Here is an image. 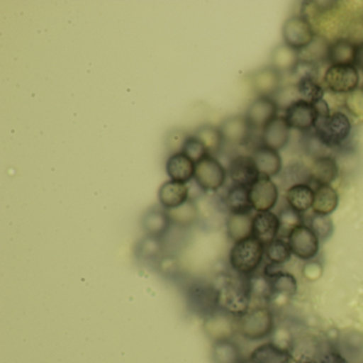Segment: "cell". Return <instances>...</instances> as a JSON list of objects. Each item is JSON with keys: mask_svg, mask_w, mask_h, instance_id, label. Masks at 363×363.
Returning <instances> with one entry per match:
<instances>
[{"mask_svg": "<svg viewBox=\"0 0 363 363\" xmlns=\"http://www.w3.org/2000/svg\"><path fill=\"white\" fill-rule=\"evenodd\" d=\"M218 290L220 309L231 315L239 318L250 309V294L248 276L225 275L216 284Z\"/></svg>", "mask_w": 363, "mask_h": 363, "instance_id": "cell-1", "label": "cell"}, {"mask_svg": "<svg viewBox=\"0 0 363 363\" xmlns=\"http://www.w3.org/2000/svg\"><path fill=\"white\" fill-rule=\"evenodd\" d=\"M265 255V246L252 235L235 242L229 252V263L235 273L252 276L259 269Z\"/></svg>", "mask_w": 363, "mask_h": 363, "instance_id": "cell-2", "label": "cell"}, {"mask_svg": "<svg viewBox=\"0 0 363 363\" xmlns=\"http://www.w3.org/2000/svg\"><path fill=\"white\" fill-rule=\"evenodd\" d=\"M275 315L267 306L250 308L238 318V331L250 341H260L273 335L275 330Z\"/></svg>", "mask_w": 363, "mask_h": 363, "instance_id": "cell-3", "label": "cell"}, {"mask_svg": "<svg viewBox=\"0 0 363 363\" xmlns=\"http://www.w3.org/2000/svg\"><path fill=\"white\" fill-rule=\"evenodd\" d=\"M352 133V122L343 112H335L324 118H318L314 135L326 148L342 145Z\"/></svg>", "mask_w": 363, "mask_h": 363, "instance_id": "cell-4", "label": "cell"}, {"mask_svg": "<svg viewBox=\"0 0 363 363\" xmlns=\"http://www.w3.org/2000/svg\"><path fill=\"white\" fill-rule=\"evenodd\" d=\"M186 301L190 311L205 320L220 310L218 288L209 282H191L186 289Z\"/></svg>", "mask_w": 363, "mask_h": 363, "instance_id": "cell-5", "label": "cell"}, {"mask_svg": "<svg viewBox=\"0 0 363 363\" xmlns=\"http://www.w3.org/2000/svg\"><path fill=\"white\" fill-rule=\"evenodd\" d=\"M228 172L212 155L196 163L194 180L203 192H218L224 186Z\"/></svg>", "mask_w": 363, "mask_h": 363, "instance_id": "cell-6", "label": "cell"}, {"mask_svg": "<svg viewBox=\"0 0 363 363\" xmlns=\"http://www.w3.org/2000/svg\"><path fill=\"white\" fill-rule=\"evenodd\" d=\"M282 38L284 44L294 48L297 52L311 45L315 39L313 27L307 18L303 16H290L282 26Z\"/></svg>", "mask_w": 363, "mask_h": 363, "instance_id": "cell-7", "label": "cell"}, {"mask_svg": "<svg viewBox=\"0 0 363 363\" xmlns=\"http://www.w3.org/2000/svg\"><path fill=\"white\" fill-rule=\"evenodd\" d=\"M324 82L335 94H348L358 88L359 71L354 65H330L325 72Z\"/></svg>", "mask_w": 363, "mask_h": 363, "instance_id": "cell-8", "label": "cell"}, {"mask_svg": "<svg viewBox=\"0 0 363 363\" xmlns=\"http://www.w3.org/2000/svg\"><path fill=\"white\" fill-rule=\"evenodd\" d=\"M286 239L293 255L301 260H313L320 252V239L307 224L293 229Z\"/></svg>", "mask_w": 363, "mask_h": 363, "instance_id": "cell-9", "label": "cell"}, {"mask_svg": "<svg viewBox=\"0 0 363 363\" xmlns=\"http://www.w3.org/2000/svg\"><path fill=\"white\" fill-rule=\"evenodd\" d=\"M250 201L257 212L271 211L277 205L279 191L269 176L261 175L250 188Z\"/></svg>", "mask_w": 363, "mask_h": 363, "instance_id": "cell-10", "label": "cell"}, {"mask_svg": "<svg viewBox=\"0 0 363 363\" xmlns=\"http://www.w3.org/2000/svg\"><path fill=\"white\" fill-rule=\"evenodd\" d=\"M284 118L288 121L291 129L307 133L314 129L318 120V112L313 104L301 99L286 108Z\"/></svg>", "mask_w": 363, "mask_h": 363, "instance_id": "cell-11", "label": "cell"}, {"mask_svg": "<svg viewBox=\"0 0 363 363\" xmlns=\"http://www.w3.org/2000/svg\"><path fill=\"white\" fill-rule=\"evenodd\" d=\"M279 107L273 97L258 96L250 103L245 116L252 129H263L277 116Z\"/></svg>", "mask_w": 363, "mask_h": 363, "instance_id": "cell-12", "label": "cell"}, {"mask_svg": "<svg viewBox=\"0 0 363 363\" xmlns=\"http://www.w3.org/2000/svg\"><path fill=\"white\" fill-rule=\"evenodd\" d=\"M228 175L233 184L250 188L259 179L261 174L252 156L239 155L231 159Z\"/></svg>", "mask_w": 363, "mask_h": 363, "instance_id": "cell-13", "label": "cell"}, {"mask_svg": "<svg viewBox=\"0 0 363 363\" xmlns=\"http://www.w3.org/2000/svg\"><path fill=\"white\" fill-rule=\"evenodd\" d=\"M282 74L272 65L263 67L250 77L252 90L258 96L272 97L281 89Z\"/></svg>", "mask_w": 363, "mask_h": 363, "instance_id": "cell-14", "label": "cell"}, {"mask_svg": "<svg viewBox=\"0 0 363 363\" xmlns=\"http://www.w3.org/2000/svg\"><path fill=\"white\" fill-rule=\"evenodd\" d=\"M223 138L231 145H244L250 141L252 128L245 116H231L225 118L220 126Z\"/></svg>", "mask_w": 363, "mask_h": 363, "instance_id": "cell-15", "label": "cell"}, {"mask_svg": "<svg viewBox=\"0 0 363 363\" xmlns=\"http://www.w3.org/2000/svg\"><path fill=\"white\" fill-rule=\"evenodd\" d=\"M280 233V220L278 214L272 211L257 212L252 220V235L263 245L277 239Z\"/></svg>", "mask_w": 363, "mask_h": 363, "instance_id": "cell-16", "label": "cell"}, {"mask_svg": "<svg viewBox=\"0 0 363 363\" xmlns=\"http://www.w3.org/2000/svg\"><path fill=\"white\" fill-rule=\"evenodd\" d=\"M172 225L169 212L162 207L150 208L142 216V229L152 237L163 239L171 230Z\"/></svg>", "mask_w": 363, "mask_h": 363, "instance_id": "cell-17", "label": "cell"}, {"mask_svg": "<svg viewBox=\"0 0 363 363\" xmlns=\"http://www.w3.org/2000/svg\"><path fill=\"white\" fill-rule=\"evenodd\" d=\"M158 199L165 210L175 209L190 199V189L186 184L169 179L159 189Z\"/></svg>", "mask_w": 363, "mask_h": 363, "instance_id": "cell-18", "label": "cell"}, {"mask_svg": "<svg viewBox=\"0 0 363 363\" xmlns=\"http://www.w3.org/2000/svg\"><path fill=\"white\" fill-rule=\"evenodd\" d=\"M196 163L182 152H174L167 158L165 171L169 179L188 184L194 179Z\"/></svg>", "mask_w": 363, "mask_h": 363, "instance_id": "cell-19", "label": "cell"}, {"mask_svg": "<svg viewBox=\"0 0 363 363\" xmlns=\"http://www.w3.org/2000/svg\"><path fill=\"white\" fill-rule=\"evenodd\" d=\"M205 320L206 329L216 341L230 339L238 331V318L220 309Z\"/></svg>", "mask_w": 363, "mask_h": 363, "instance_id": "cell-20", "label": "cell"}, {"mask_svg": "<svg viewBox=\"0 0 363 363\" xmlns=\"http://www.w3.org/2000/svg\"><path fill=\"white\" fill-rule=\"evenodd\" d=\"M310 179L316 186L331 184L339 177V164L333 157H316L309 167Z\"/></svg>", "mask_w": 363, "mask_h": 363, "instance_id": "cell-21", "label": "cell"}, {"mask_svg": "<svg viewBox=\"0 0 363 363\" xmlns=\"http://www.w3.org/2000/svg\"><path fill=\"white\" fill-rule=\"evenodd\" d=\"M291 127L284 116H276L262 130V142L264 145L279 152L286 147L290 140Z\"/></svg>", "mask_w": 363, "mask_h": 363, "instance_id": "cell-22", "label": "cell"}, {"mask_svg": "<svg viewBox=\"0 0 363 363\" xmlns=\"http://www.w3.org/2000/svg\"><path fill=\"white\" fill-rule=\"evenodd\" d=\"M261 175L275 177L282 171V159L278 150L262 145L255 148L252 154Z\"/></svg>", "mask_w": 363, "mask_h": 363, "instance_id": "cell-23", "label": "cell"}, {"mask_svg": "<svg viewBox=\"0 0 363 363\" xmlns=\"http://www.w3.org/2000/svg\"><path fill=\"white\" fill-rule=\"evenodd\" d=\"M223 203L229 213L250 214L254 210L250 201V188L238 184H233L227 190Z\"/></svg>", "mask_w": 363, "mask_h": 363, "instance_id": "cell-24", "label": "cell"}, {"mask_svg": "<svg viewBox=\"0 0 363 363\" xmlns=\"http://www.w3.org/2000/svg\"><path fill=\"white\" fill-rule=\"evenodd\" d=\"M339 193L331 184H320L314 188L313 213L330 216L339 206Z\"/></svg>", "mask_w": 363, "mask_h": 363, "instance_id": "cell-25", "label": "cell"}, {"mask_svg": "<svg viewBox=\"0 0 363 363\" xmlns=\"http://www.w3.org/2000/svg\"><path fill=\"white\" fill-rule=\"evenodd\" d=\"M301 63V54L294 48L282 43L274 48L271 55V65L280 73H292Z\"/></svg>", "mask_w": 363, "mask_h": 363, "instance_id": "cell-26", "label": "cell"}, {"mask_svg": "<svg viewBox=\"0 0 363 363\" xmlns=\"http://www.w3.org/2000/svg\"><path fill=\"white\" fill-rule=\"evenodd\" d=\"M286 201L289 207L299 213H305L313 206L314 189L308 184H294L286 190Z\"/></svg>", "mask_w": 363, "mask_h": 363, "instance_id": "cell-27", "label": "cell"}, {"mask_svg": "<svg viewBox=\"0 0 363 363\" xmlns=\"http://www.w3.org/2000/svg\"><path fill=\"white\" fill-rule=\"evenodd\" d=\"M252 220L250 214L229 213L226 218V233L229 239L235 242L241 241L252 235Z\"/></svg>", "mask_w": 363, "mask_h": 363, "instance_id": "cell-28", "label": "cell"}, {"mask_svg": "<svg viewBox=\"0 0 363 363\" xmlns=\"http://www.w3.org/2000/svg\"><path fill=\"white\" fill-rule=\"evenodd\" d=\"M250 358L257 363H292L293 354L289 350H284L273 342L262 344L255 348L250 354Z\"/></svg>", "mask_w": 363, "mask_h": 363, "instance_id": "cell-29", "label": "cell"}, {"mask_svg": "<svg viewBox=\"0 0 363 363\" xmlns=\"http://www.w3.org/2000/svg\"><path fill=\"white\" fill-rule=\"evenodd\" d=\"M356 44L350 40L337 39L329 44L326 60L330 65H354Z\"/></svg>", "mask_w": 363, "mask_h": 363, "instance_id": "cell-30", "label": "cell"}, {"mask_svg": "<svg viewBox=\"0 0 363 363\" xmlns=\"http://www.w3.org/2000/svg\"><path fill=\"white\" fill-rule=\"evenodd\" d=\"M172 223L180 228H190L199 222L201 211L194 199H189L186 203L175 209L167 210Z\"/></svg>", "mask_w": 363, "mask_h": 363, "instance_id": "cell-31", "label": "cell"}, {"mask_svg": "<svg viewBox=\"0 0 363 363\" xmlns=\"http://www.w3.org/2000/svg\"><path fill=\"white\" fill-rule=\"evenodd\" d=\"M211 356L213 363H240L243 359L241 348L231 339L214 341Z\"/></svg>", "mask_w": 363, "mask_h": 363, "instance_id": "cell-32", "label": "cell"}, {"mask_svg": "<svg viewBox=\"0 0 363 363\" xmlns=\"http://www.w3.org/2000/svg\"><path fill=\"white\" fill-rule=\"evenodd\" d=\"M193 135L206 146L208 152L212 156L218 154L222 150L223 144L225 143L220 127L213 126V125H201L195 129Z\"/></svg>", "mask_w": 363, "mask_h": 363, "instance_id": "cell-33", "label": "cell"}, {"mask_svg": "<svg viewBox=\"0 0 363 363\" xmlns=\"http://www.w3.org/2000/svg\"><path fill=\"white\" fill-rule=\"evenodd\" d=\"M164 247L163 239L146 235L135 245V256L142 261L160 260Z\"/></svg>", "mask_w": 363, "mask_h": 363, "instance_id": "cell-34", "label": "cell"}, {"mask_svg": "<svg viewBox=\"0 0 363 363\" xmlns=\"http://www.w3.org/2000/svg\"><path fill=\"white\" fill-rule=\"evenodd\" d=\"M296 88L299 96L303 101L315 104L324 99V89L312 76H303L297 82Z\"/></svg>", "mask_w": 363, "mask_h": 363, "instance_id": "cell-35", "label": "cell"}, {"mask_svg": "<svg viewBox=\"0 0 363 363\" xmlns=\"http://www.w3.org/2000/svg\"><path fill=\"white\" fill-rule=\"evenodd\" d=\"M337 348L344 356L357 358L363 354V333L357 330L348 331L339 337Z\"/></svg>", "mask_w": 363, "mask_h": 363, "instance_id": "cell-36", "label": "cell"}, {"mask_svg": "<svg viewBox=\"0 0 363 363\" xmlns=\"http://www.w3.org/2000/svg\"><path fill=\"white\" fill-rule=\"evenodd\" d=\"M292 255L290 244H289L288 240L286 241L284 238H277L265 246V256H267V260L269 262L276 263V264L284 265V263L290 260Z\"/></svg>", "mask_w": 363, "mask_h": 363, "instance_id": "cell-37", "label": "cell"}, {"mask_svg": "<svg viewBox=\"0 0 363 363\" xmlns=\"http://www.w3.org/2000/svg\"><path fill=\"white\" fill-rule=\"evenodd\" d=\"M248 284H250L252 298L271 301L274 295L273 286H272L271 279L264 274H259V275L252 274V276H248Z\"/></svg>", "mask_w": 363, "mask_h": 363, "instance_id": "cell-38", "label": "cell"}, {"mask_svg": "<svg viewBox=\"0 0 363 363\" xmlns=\"http://www.w3.org/2000/svg\"><path fill=\"white\" fill-rule=\"evenodd\" d=\"M271 282L274 294L282 295L288 298L294 296L298 289L296 277L286 271L281 272L272 278Z\"/></svg>", "mask_w": 363, "mask_h": 363, "instance_id": "cell-39", "label": "cell"}, {"mask_svg": "<svg viewBox=\"0 0 363 363\" xmlns=\"http://www.w3.org/2000/svg\"><path fill=\"white\" fill-rule=\"evenodd\" d=\"M278 218H279L280 220L279 235H281L282 238H288V235H290L293 229L301 226V225L306 224L303 214L295 211L294 209L289 207V206L280 210L279 213H278Z\"/></svg>", "mask_w": 363, "mask_h": 363, "instance_id": "cell-40", "label": "cell"}, {"mask_svg": "<svg viewBox=\"0 0 363 363\" xmlns=\"http://www.w3.org/2000/svg\"><path fill=\"white\" fill-rule=\"evenodd\" d=\"M308 226L318 235L320 241H327L330 239L335 231L333 218L329 216L313 213L310 216Z\"/></svg>", "mask_w": 363, "mask_h": 363, "instance_id": "cell-41", "label": "cell"}, {"mask_svg": "<svg viewBox=\"0 0 363 363\" xmlns=\"http://www.w3.org/2000/svg\"><path fill=\"white\" fill-rule=\"evenodd\" d=\"M329 43L325 41L322 38H316L312 42L311 45L308 46L301 54V62L311 63L315 61L327 59V52H328Z\"/></svg>", "mask_w": 363, "mask_h": 363, "instance_id": "cell-42", "label": "cell"}, {"mask_svg": "<svg viewBox=\"0 0 363 363\" xmlns=\"http://www.w3.org/2000/svg\"><path fill=\"white\" fill-rule=\"evenodd\" d=\"M182 152L186 155L191 160L194 161L195 163L199 162L201 159L210 155L206 146L193 135L186 138Z\"/></svg>", "mask_w": 363, "mask_h": 363, "instance_id": "cell-43", "label": "cell"}, {"mask_svg": "<svg viewBox=\"0 0 363 363\" xmlns=\"http://www.w3.org/2000/svg\"><path fill=\"white\" fill-rule=\"evenodd\" d=\"M282 176H284V182H286V184H290V186L298 184H309V182H311L309 169H306L303 165L297 164V163L286 167Z\"/></svg>", "mask_w": 363, "mask_h": 363, "instance_id": "cell-44", "label": "cell"}, {"mask_svg": "<svg viewBox=\"0 0 363 363\" xmlns=\"http://www.w3.org/2000/svg\"><path fill=\"white\" fill-rule=\"evenodd\" d=\"M345 108L354 118H363V86L346 95Z\"/></svg>", "mask_w": 363, "mask_h": 363, "instance_id": "cell-45", "label": "cell"}, {"mask_svg": "<svg viewBox=\"0 0 363 363\" xmlns=\"http://www.w3.org/2000/svg\"><path fill=\"white\" fill-rule=\"evenodd\" d=\"M303 277L308 280V281H318L324 273V267H323V263L318 260H309L306 261L305 265L301 269Z\"/></svg>", "mask_w": 363, "mask_h": 363, "instance_id": "cell-46", "label": "cell"}, {"mask_svg": "<svg viewBox=\"0 0 363 363\" xmlns=\"http://www.w3.org/2000/svg\"><path fill=\"white\" fill-rule=\"evenodd\" d=\"M188 137L189 135L184 131H182V129H175V130H172L167 135V140H165V145L173 152V154L174 152H182L184 142H186Z\"/></svg>", "mask_w": 363, "mask_h": 363, "instance_id": "cell-47", "label": "cell"}, {"mask_svg": "<svg viewBox=\"0 0 363 363\" xmlns=\"http://www.w3.org/2000/svg\"><path fill=\"white\" fill-rule=\"evenodd\" d=\"M320 363H350L347 358L342 354L341 350L335 346L330 345L328 350L320 354Z\"/></svg>", "mask_w": 363, "mask_h": 363, "instance_id": "cell-48", "label": "cell"}, {"mask_svg": "<svg viewBox=\"0 0 363 363\" xmlns=\"http://www.w3.org/2000/svg\"><path fill=\"white\" fill-rule=\"evenodd\" d=\"M159 261H160L161 272L167 276L174 275L179 271V265L173 257H163V259L161 258Z\"/></svg>", "mask_w": 363, "mask_h": 363, "instance_id": "cell-49", "label": "cell"}, {"mask_svg": "<svg viewBox=\"0 0 363 363\" xmlns=\"http://www.w3.org/2000/svg\"><path fill=\"white\" fill-rule=\"evenodd\" d=\"M284 267L281 264H276V263L269 262L265 265L264 269H263V274L267 276V278L272 279V278L277 276L278 274L284 272Z\"/></svg>", "mask_w": 363, "mask_h": 363, "instance_id": "cell-50", "label": "cell"}, {"mask_svg": "<svg viewBox=\"0 0 363 363\" xmlns=\"http://www.w3.org/2000/svg\"><path fill=\"white\" fill-rule=\"evenodd\" d=\"M354 67L363 71V42L357 44L356 54H354Z\"/></svg>", "mask_w": 363, "mask_h": 363, "instance_id": "cell-51", "label": "cell"}, {"mask_svg": "<svg viewBox=\"0 0 363 363\" xmlns=\"http://www.w3.org/2000/svg\"><path fill=\"white\" fill-rule=\"evenodd\" d=\"M240 363H257V362H256V361L254 360V359H252V358H250V357H248V358L242 359V361Z\"/></svg>", "mask_w": 363, "mask_h": 363, "instance_id": "cell-52", "label": "cell"}, {"mask_svg": "<svg viewBox=\"0 0 363 363\" xmlns=\"http://www.w3.org/2000/svg\"><path fill=\"white\" fill-rule=\"evenodd\" d=\"M298 363H314L312 360H301Z\"/></svg>", "mask_w": 363, "mask_h": 363, "instance_id": "cell-53", "label": "cell"}]
</instances>
